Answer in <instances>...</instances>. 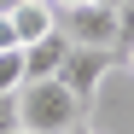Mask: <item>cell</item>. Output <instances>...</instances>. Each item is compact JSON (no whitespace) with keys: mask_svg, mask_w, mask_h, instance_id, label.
I'll return each mask as SVG.
<instances>
[{"mask_svg":"<svg viewBox=\"0 0 134 134\" xmlns=\"http://www.w3.org/2000/svg\"><path fill=\"white\" fill-rule=\"evenodd\" d=\"M12 99H18V128H29V134H64V128H76L82 111H87L58 76H35V82L18 87Z\"/></svg>","mask_w":134,"mask_h":134,"instance_id":"1","label":"cell"},{"mask_svg":"<svg viewBox=\"0 0 134 134\" xmlns=\"http://www.w3.org/2000/svg\"><path fill=\"white\" fill-rule=\"evenodd\" d=\"M117 47H76L70 41V53H64V64H58V82L70 87V93L82 99V105H93V93L105 87V76L117 70Z\"/></svg>","mask_w":134,"mask_h":134,"instance_id":"2","label":"cell"},{"mask_svg":"<svg viewBox=\"0 0 134 134\" xmlns=\"http://www.w3.org/2000/svg\"><path fill=\"white\" fill-rule=\"evenodd\" d=\"M58 29L70 35L76 47H117V53H122V41H117V6H111V0H93V6H70Z\"/></svg>","mask_w":134,"mask_h":134,"instance_id":"3","label":"cell"},{"mask_svg":"<svg viewBox=\"0 0 134 134\" xmlns=\"http://www.w3.org/2000/svg\"><path fill=\"white\" fill-rule=\"evenodd\" d=\"M64 53H70V35H64V29H47L41 41H29V47H24V82H35V76H58Z\"/></svg>","mask_w":134,"mask_h":134,"instance_id":"4","label":"cell"},{"mask_svg":"<svg viewBox=\"0 0 134 134\" xmlns=\"http://www.w3.org/2000/svg\"><path fill=\"white\" fill-rule=\"evenodd\" d=\"M12 35H18V47H29V41H41L47 29H58V18H53V0H24V6H12Z\"/></svg>","mask_w":134,"mask_h":134,"instance_id":"5","label":"cell"},{"mask_svg":"<svg viewBox=\"0 0 134 134\" xmlns=\"http://www.w3.org/2000/svg\"><path fill=\"white\" fill-rule=\"evenodd\" d=\"M24 87V47H0V93Z\"/></svg>","mask_w":134,"mask_h":134,"instance_id":"6","label":"cell"},{"mask_svg":"<svg viewBox=\"0 0 134 134\" xmlns=\"http://www.w3.org/2000/svg\"><path fill=\"white\" fill-rule=\"evenodd\" d=\"M117 41H134V0H117Z\"/></svg>","mask_w":134,"mask_h":134,"instance_id":"7","label":"cell"},{"mask_svg":"<svg viewBox=\"0 0 134 134\" xmlns=\"http://www.w3.org/2000/svg\"><path fill=\"white\" fill-rule=\"evenodd\" d=\"M0 134H18V99L0 93Z\"/></svg>","mask_w":134,"mask_h":134,"instance_id":"8","label":"cell"},{"mask_svg":"<svg viewBox=\"0 0 134 134\" xmlns=\"http://www.w3.org/2000/svg\"><path fill=\"white\" fill-rule=\"evenodd\" d=\"M0 47H18V35H12V18L0 12Z\"/></svg>","mask_w":134,"mask_h":134,"instance_id":"9","label":"cell"},{"mask_svg":"<svg viewBox=\"0 0 134 134\" xmlns=\"http://www.w3.org/2000/svg\"><path fill=\"white\" fill-rule=\"evenodd\" d=\"M58 12H70V6H93V0H53ZM111 6H117V0H111Z\"/></svg>","mask_w":134,"mask_h":134,"instance_id":"10","label":"cell"},{"mask_svg":"<svg viewBox=\"0 0 134 134\" xmlns=\"http://www.w3.org/2000/svg\"><path fill=\"white\" fill-rule=\"evenodd\" d=\"M122 64H128V70H134V41H128V47H122Z\"/></svg>","mask_w":134,"mask_h":134,"instance_id":"11","label":"cell"},{"mask_svg":"<svg viewBox=\"0 0 134 134\" xmlns=\"http://www.w3.org/2000/svg\"><path fill=\"white\" fill-rule=\"evenodd\" d=\"M64 134H93V128H87V122H76V128H64Z\"/></svg>","mask_w":134,"mask_h":134,"instance_id":"12","label":"cell"},{"mask_svg":"<svg viewBox=\"0 0 134 134\" xmlns=\"http://www.w3.org/2000/svg\"><path fill=\"white\" fill-rule=\"evenodd\" d=\"M12 6H24V0H0V12H12Z\"/></svg>","mask_w":134,"mask_h":134,"instance_id":"13","label":"cell"},{"mask_svg":"<svg viewBox=\"0 0 134 134\" xmlns=\"http://www.w3.org/2000/svg\"><path fill=\"white\" fill-rule=\"evenodd\" d=\"M18 134H29V128H18Z\"/></svg>","mask_w":134,"mask_h":134,"instance_id":"14","label":"cell"}]
</instances>
